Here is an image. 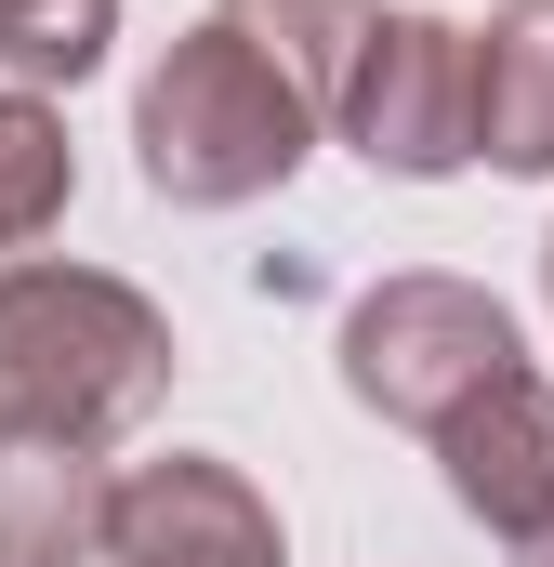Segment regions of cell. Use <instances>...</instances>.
Masks as SVG:
<instances>
[{
	"label": "cell",
	"mask_w": 554,
	"mask_h": 567,
	"mask_svg": "<svg viewBox=\"0 0 554 567\" xmlns=\"http://www.w3.org/2000/svg\"><path fill=\"white\" fill-rule=\"evenodd\" d=\"M330 133L357 145L370 172H397V185L475 172V27L410 13V0L370 13V40H357V66L330 93Z\"/></svg>",
	"instance_id": "obj_4"
},
{
	"label": "cell",
	"mask_w": 554,
	"mask_h": 567,
	"mask_svg": "<svg viewBox=\"0 0 554 567\" xmlns=\"http://www.w3.org/2000/svg\"><path fill=\"white\" fill-rule=\"evenodd\" d=\"M66 198H80V145H66V106L0 80V278H13V265H40V238L66 225Z\"/></svg>",
	"instance_id": "obj_9"
},
{
	"label": "cell",
	"mask_w": 554,
	"mask_h": 567,
	"mask_svg": "<svg viewBox=\"0 0 554 567\" xmlns=\"http://www.w3.org/2000/svg\"><path fill=\"white\" fill-rule=\"evenodd\" d=\"M120 53V0H0V80L13 93H80Z\"/></svg>",
	"instance_id": "obj_11"
},
{
	"label": "cell",
	"mask_w": 554,
	"mask_h": 567,
	"mask_svg": "<svg viewBox=\"0 0 554 567\" xmlns=\"http://www.w3.org/2000/svg\"><path fill=\"white\" fill-rule=\"evenodd\" d=\"M542 303H554V225H542Z\"/></svg>",
	"instance_id": "obj_13"
},
{
	"label": "cell",
	"mask_w": 554,
	"mask_h": 567,
	"mask_svg": "<svg viewBox=\"0 0 554 567\" xmlns=\"http://www.w3.org/2000/svg\"><path fill=\"white\" fill-rule=\"evenodd\" d=\"M317 158V106L277 80L238 27H185L133 93V172L172 212H252Z\"/></svg>",
	"instance_id": "obj_2"
},
{
	"label": "cell",
	"mask_w": 554,
	"mask_h": 567,
	"mask_svg": "<svg viewBox=\"0 0 554 567\" xmlns=\"http://www.w3.org/2000/svg\"><path fill=\"white\" fill-rule=\"evenodd\" d=\"M93 567H290V528L225 449H158L133 475H106V555Z\"/></svg>",
	"instance_id": "obj_5"
},
{
	"label": "cell",
	"mask_w": 554,
	"mask_h": 567,
	"mask_svg": "<svg viewBox=\"0 0 554 567\" xmlns=\"http://www.w3.org/2000/svg\"><path fill=\"white\" fill-rule=\"evenodd\" d=\"M475 158L515 185L554 172V0H502L475 27Z\"/></svg>",
	"instance_id": "obj_7"
},
{
	"label": "cell",
	"mask_w": 554,
	"mask_h": 567,
	"mask_svg": "<svg viewBox=\"0 0 554 567\" xmlns=\"http://www.w3.org/2000/svg\"><path fill=\"white\" fill-rule=\"evenodd\" d=\"M343 396L370 410V423L397 435H435L475 383H502V370H529V330H515V303L475 278H449V265H410V278H370L343 303Z\"/></svg>",
	"instance_id": "obj_3"
},
{
	"label": "cell",
	"mask_w": 554,
	"mask_h": 567,
	"mask_svg": "<svg viewBox=\"0 0 554 567\" xmlns=\"http://www.w3.org/2000/svg\"><path fill=\"white\" fill-rule=\"evenodd\" d=\"M106 555V462L0 435V567H93Z\"/></svg>",
	"instance_id": "obj_8"
},
{
	"label": "cell",
	"mask_w": 554,
	"mask_h": 567,
	"mask_svg": "<svg viewBox=\"0 0 554 567\" xmlns=\"http://www.w3.org/2000/svg\"><path fill=\"white\" fill-rule=\"evenodd\" d=\"M435 475L475 528H542L554 515V370H502L435 423Z\"/></svg>",
	"instance_id": "obj_6"
},
{
	"label": "cell",
	"mask_w": 554,
	"mask_h": 567,
	"mask_svg": "<svg viewBox=\"0 0 554 567\" xmlns=\"http://www.w3.org/2000/svg\"><path fill=\"white\" fill-rule=\"evenodd\" d=\"M370 13H383V0H212V27H238V40L265 53L277 80L317 106V133H330V93H343V66H357Z\"/></svg>",
	"instance_id": "obj_10"
},
{
	"label": "cell",
	"mask_w": 554,
	"mask_h": 567,
	"mask_svg": "<svg viewBox=\"0 0 554 567\" xmlns=\"http://www.w3.org/2000/svg\"><path fill=\"white\" fill-rule=\"evenodd\" d=\"M502 555H515V567H554V515H542V528H515Z\"/></svg>",
	"instance_id": "obj_12"
},
{
	"label": "cell",
	"mask_w": 554,
	"mask_h": 567,
	"mask_svg": "<svg viewBox=\"0 0 554 567\" xmlns=\"http://www.w3.org/2000/svg\"><path fill=\"white\" fill-rule=\"evenodd\" d=\"M172 396V317L106 265H13L0 278V435L120 449Z\"/></svg>",
	"instance_id": "obj_1"
}]
</instances>
